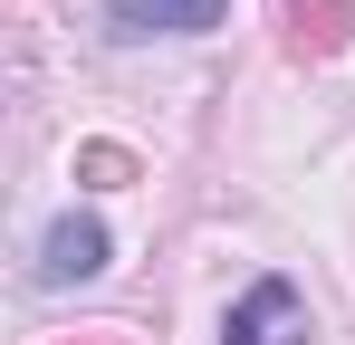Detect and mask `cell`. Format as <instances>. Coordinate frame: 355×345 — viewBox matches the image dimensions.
Listing matches in <instances>:
<instances>
[{
	"mask_svg": "<svg viewBox=\"0 0 355 345\" xmlns=\"http://www.w3.org/2000/svg\"><path fill=\"white\" fill-rule=\"evenodd\" d=\"M106 259H116V240H106V221L67 211V221H49V240H39V288H77V278H96Z\"/></svg>",
	"mask_w": 355,
	"mask_h": 345,
	"instance_id": "cell-1",
	"label": "cell"
},
{
	"mask_svg": "<svg viewBox=\"0 0 355 345\" xmlns=\"http://www.w3.org/2000/svg\"><path fill=\"white\" fill-rule=\"evenodd\" d=\"M58 345H125V336H58Z\"/></svg>",
	"mask_w": 355,
	"mask_h": 345,
	"instance_id": "cell-6",
	"label": "cell"
},
{
	"mask_svg": "<svg viewBox=\"0 0 355 345\" xmlns=\"http://www.w3.org/2000/svg\"><path fill=\"white\" fill-rule=\"evenodd\" d=\"M269 10L288 29V57H307V67L346 57V39H355V0H269Z\"/></svg>",
	"mask_w": 355,
	"mask_h": 345,
	"instance_id": "cell-2",
	"label": "cell"
},
{
	"mask_svg": "<svg viewBox=\"0 0 355 345\" xmlns=\"http://www.w3.org/2000/svg\"><path fill=\"white\" fill-rule=\"evenodd\" d=\"M106 19L125 39H182V29H211L221 0H106Z\"/></svg>",
	"mask_w": 355,
	"mask_h": 345,
	"instance_id": "cell-3",
	"label": "cell"
},
{
	"mask_svg": "<svg viewBox=\"0 0 355 345\" xmlns=\"http://www.w3.org/2000/svg\"><path fill=\"white\" fill-rule=\"evenodd\" d=\"M77 182H87V192H125V182H135V154H125V144H77Z\"/></svg>",
	"mask_w": 355,
	"mask_h": 345,
	"instance_id": "cell-5",
	"label": "cell"
},
{
	"mask_svg": "<svg viewBox=\"0 0 355 345\" xmlns=\"http://www.w3.org/2000/svg\"><path fill=\"white\" fill-rule=\"evenodd\" d=\"M288 317H297V288H288V278H259L231 317H221V345H269Z\"/></svg>",
	"mask_w": 355,
	"mask_h": 345,
	"instance_id": "cell-4",
	"label": "cell"
}]
</instances>
